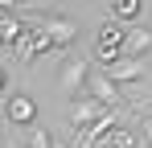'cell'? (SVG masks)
I'll list each match as a JSON object with an SVG mask.
<instances>
[{"label": "cell", "instance_id": "1", "mask_svg": "<svg viewBox=\"0 0 152 148\" xmlns=\"http://www.w3.org/2000/svg\"><path fill=\"white\" fill-rule=\"evenodd\" d=\"M33 29H41V33L53 41V53L66 49V45H74V37H78V25L70 21V17H50V12H37Z\"/></svg>", "mask_w": 152, "mask_h": 148}, {"label": "cell", "instance_id": "2", "mask_svg": "<svg viewBox=\"0 0 152 148\" xmlns=\"http://www.w3.org/2000/svg\"><path fill=\"white\" fill-rule=\"evenodd\" d=\"M86 78H91V58H70L58 74V86L78 99V95H86Z\"/></svg>", "mask_w": 152, "mask_h": 148}, {"label": "cell", "instance_id": "3", "mask_svg": "<svg viewBox=\"0 0 152 148\" xmlns=\"http://www.w3.org/2000/svg\"><path fill=\"white\" fill-rule=\"evenodd\" d=\"M4 115H8L12 127H33V123H37V103H33V95H8Z\"/></svg>", "mask_w": 152, "mask_h": 148}, {"label": "cell", "instance_id": "4", "mask_svg": "<svg viewBox=\"0 0 152 148\" xmlns=\"http://www.w3.org/2000/svg\"><path fill=\"white\" fill-rule=\"evenodd\" d=\"M17 53H21V62H37V58L53 53V41L41 33V29H33V25H29V29H25V37L17 41Z\"/></svg>", "mask_w": 152, "mask_h": 148}, {"label": "cell", "instance_id": "5", "mask_svg": "<svg viewBox=\"0 0 152 148\" xmlns=\"http://www.w3.org/2000/svg\"><path fill=\"white\" fill-rule=\"evenodd\" d=\"M148 49H152V29H144V25H132V29H124V45H119V53H124V58L140 62Z\"/></svg>", "mask_w": 152, "mask_h": 148}, {"label": "cell", "instance_id": "6", "mask_svg": "<svg viewBox=\"0 0 152 148\" xmlns=\"http://www.w3.org/2000/svg\"><path fill=\"white\" fill-rule=\"evenodd\" d=\"M107 111L99 99H91V95H78L74 103H70V132H78V127H86V123H95Z\"/></svg>", "mask_w": 152, "mask_h": 148}, {"label": "cell", "instance_id": "7", "mask_svg": "<svg viewBox=\"0 0 152 148\" xmlns=\"http://www.w3.org/2000/svg\"><path fill=\"white\" fill-rule=\"evenodd\" d=\"M107 78H111V82H115V86H119V82H140V78H144V62H132V58H119V62H111V66H107Z\"/></svg>", "mask_w": 152, "mask_h": 148}, {"label": "cell", "instance_id": "8", "mask_svg": "<svg viewBox=\"0 0 152 148\" xmlns=\"http://www.w3.org/2000/svg\"><path fill=\"white\" fill-rule=\"evenodd\" d=\"M86 95H91V99H99L103 107H111V103L119 99V86H115L107 74H91V78H86Z\"/></svg>", "mask_w": 152, "mask_h": 148}, {"label": "cell", "instance_id": "9", "mask_svg": "<svg viewBox=\"0 0 152 148\" xmlns=\"http://www.w3.org/2000/svg\"><path fill=\"white\" fill-rule=\"evenodd\" d=\"M124 29L127 25H119V21H103L99 37H95V49H119L124 45Z\"/></svg>", "mask_w": 152, "mask_h": 148}, {"label": "cell", "instance_id": "10", "mask_svg": "<svg viewBox=\"0 0 152 148\" xmlns=\"http://www.w3.org/2000/svg\"><path fill=\"white\" fill-rule=\"evenodd\" d=\"M140 8H144V0H111V21H119V25H136Z\"/></svg>", "mask_w": 152, "mask_h": 148}, {"label": "cell", "instance_id": "11", "mask_svg": "<svg viewBox=\"0 0 152 148\" xmlns=\"http://www.w3.org/2000/svg\"><path fill=\"white\" fill-rule=\"evenodd\" d=\"M29 136H25V148H53V136H50V127H41V123H33V127H25Z\"/></svg>", "mask_w": 152, "mask_h": 148}, {"label": "cell", "instance_id": "12", "mask_svg": "<svg viewBox=\"0 0 152 148\" xmlns=\"http://www.w3.org/2000/svg\"><path fill=\"white\" fill-rule=\"evenodd\" d=\"M107 144H111V148H140V144H136V136H132V127H115Z\"/></svg>", "mask_w": 152, "mask_h": 148}, {"label": "cell", "instance_id": "13", "mask_svg": "<svg viewBox=\"0 0 152 148\" xmlns=\"http://www.w3.org/2000/svg\"><path fill=\"white\" fill-rule=\"evenodd\" d=\"M21 8V0H0V12H17Z\"/></svg>", "mask_w": 152, "mask_h": 148}, {"label": "cell", "instance_id": "14", "mask_svg": "<svg viewBox=\"0 0 152 148\" xmlns=\"http://www.w3.org/2000/svg\"><path fill=\"white\" fill-rule=\"evenodd\" d=\"M4 49L8 45H4V12H0V53H4Z\"/></svg>", "mask_w": 152, "mask_h": 148}, {"label": "cell", "instance_id": "15", "mask_svg": "<svg viewBox=\"0 0 152 148\" xmlns=\"http://www.w3.org/2000/svg\"><path fill=\"white\" fill-rule=\"evenodd\" d=\"M4 86H8V74H4V70H0V91H4Z\"/></svg>", "mask_w": 152, "mask_h": 148}, {"label": "cell", "instance_id": "16", "mask_svg": "<svg viewBox=\"0 0 152 148\" xmlns=\"http://www.w3.org/2000/svg\"><path fill=\"white\" fill-rule=\"evenodd\" d=\"M53 148H70V144H58V140H53Z\"/></svg>", "mask_w": 152, "mask_h": 148}, {"label": "cell", "instance_id": "17", "mask_svg": "<svg viewBox=\"0 0 152 148\" xmlns=\"http://www.w3.org/2000/svg\"><path fill=\"white\" fill-rule=\"evenodd\" d=\"M148 132H152V119H148Z\"/></svg>", "mask_w": 152, "mask_h": 148}]
</instances>
